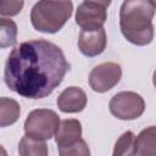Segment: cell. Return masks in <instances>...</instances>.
I'll return each mask as SVG.
<instances>
[{
	"label": "cell",
	"instance_id": "cell-1",
	"mask_svg": "<svg viewBox=\"0 0 156 156\" xmlns=\"http://www.w3.org/2000/svg\"><path fill=\"white\" fill-rule=\"evenodd\" d=\"M69 71L62 50L45 39L23 41L10 52L4 69L7 88L27 99L50 95Z\"/></svg>",
	"mask_w": 156,
	"mask_h": 156
},
{
	"label": "cell",
	"instance_id": "cell-2",
	"mask_svg": "<svg viewBox=\"0 0 156 156\" xmlns=\"http://www.w3.org/2000/svg\"><path fill=\"white\" fill-rule=\"evenodd\" d=\"M155 7L149 0H124L119 9V28L123 37L138 46L154 39L152 18Z\"/></svg>",
	"mask_w": 156,
	"mask_h": 156
},
{
	"label": "cell",
	"instance_id": "cell-3",
	"mask_svg": "<svg viewBox=\"0 0 156 156\" xmlns=\"http://www.w3.org/2000/svg\"><path fill=\"white\" fill-rule=\"evenodd\" d=\"M72 12L71 0H39L30 10V22L35 30L52 34L66 24Z\"/></svg>",
	"mask_w": 156,
	"mask_h": 156
},
{
	"label": "cell",
	"instance_id": "cell-4",
	"mask_svg": "<svg viewBox=\"0 0 156 156\" xmlns=\"http://www.w3.org/2000/svg\"><path fill=\"white\" fill-rule=\"evenodd\" d=\"M60 126V117L54 110L37 108L29 112L24 121V132L28 135L48 140L51 139Z\"/></svg>",
	"mask_w": 156,
	"mask_h": 156
},
{
	"label": "cell",
	"instance_id": "cell-5",
	"mask_svg": "<svg viewBox=\"0 0 156 156\" xmlns=\"http://www.w3.org/2000/svg\"><path fill=\"white\" fill-rule=\"evenodd\" d=\"M108 108L116 118L130 121L139 118L144 113L145 101L134 91H121L111 98Z\"/></svg>",
	"mask_w": 156,
	"mask_h": 156
},
{
	"label": "cell",
	"instance_id": "cell-6",
	"mask_svg": "<svg viewBox=\"0 0 156 156\" xmlns=\"http://www.w3.org/2000/svg\"><path fill=\"white\" fill-rule=\"evenodd\" d=\"M122 77V68L116 62H104L95 66L89 73V85L96 93L112 89Z\"/></svg>",
	"mask_w": 156,
	"mask_h": 156
},
{
	"label": "cell",
	"instance_id": "cell-7",
	"mask_svg": "<svg viewBox=\"0 0 156 156\" xmlns=\"http://www.w3.org/2000/svg\"><path fill=\"white\" fill-rule=\"evenodd\" d=\"M107 20L106 7L83 1L76 11V23L82 28V30H95L102 28Z\"/></svg>",
	"mask_w": 156,
	"mask_h": 156
},
{
	"label": "cell",
	"instance_id": "cell-8",
	"mask_svg": "<svg viewBox=\"0 0 156 156\" xmlns=\"http://www.w3.org/2000/svg\"><path fill=\"white\" fill-rule=\"evenodd\" d=\"M107 44V37L104 28L95 30H82L78 39L80 52L88 57H94L104 52Z\"/></svg>",
	"mask_w": 156,
	"mask_h": 156
},
{
	"label": "cell",
	"instance_id": "cell-9",
	"mask_svg": "<svg viewBox=\"0 0 156 156\" xmlns=\"http://www.w3.org/2000/svg\"><path fill=\"white\" fill-rule=\"evenodd\" d=\"M87 101V94L83 89L78 87H68L58 95L56 104L60 111L65 113H77L85 108Z\"/></svg>",
	"mask_w": 156,
	"mask_h": 156
},
{
	"label": "cell",
	"instance_id": "cell-10",
	"mask_svg": "<svg viewBox=\"0 0 156 156\" xmlns=\"http://www.w3.org/2000/svg\"><path fill=\"white\" fill-rule=\"evenodd\" d=\"M82 136V124L78 119L69 118L60 122L57 132L55 134V141L57 147H67L78 141Z\"/></svg>",
	"mask_w": 156,
	"mask_h": 156
},
{
	"label": "cell",
	"instance_id": "cell-11",
	"mask_svg": "<svg viewBox=\"0 0 156 156\" xmlns=\"http://www.w3.org/2000/svg\"><path fill=\"white\" fill-rule=\"evenodd\" d=\"M134 155L156 156V126L143 129L134 141Z\"/></svg>",
	"mask_w": 156,
	"mask_h": 156
},
{
	"label": "cell",
	"instance_id": "cell-12",
	"mask_svg": "<svg viewBox=\"0 0 156 156\" xmlns=\"http://www.w3.org/2000/svg\"><path fill=\"white\" fill-rule=\"evenodd\" d=\"M18 154L21 156H46L48 146L45 140L26 134L20 141Z\"/></svg>",
	"mask_w": 156,
	"mask_h": 156
},
{
	"label": "cell",
	"instance_id": "cell-13",
	"mask_svg": "<svg viewBox=\"0 0 156 156\" xmlns=\"http://www.w3.org/2000/svg\"><path fill=\"white\" fill-rule=\"evenodd\" d=\"M21 113L20 104L11 98L0 99V126L2 128L17 122Z\"/></svg>",
	"mask_w": 156,
	"mask_h": 156
},
{
	"label": "cell",
	"instance_id": "cell-14",
	"mask_svg": "<svg viewBox=\"0 0 156 156\" xmlns=\"http://www.w3.org/2000/svg\"><path fill=\"white\" fill-rule=\"evenodd\" d=\"M17 38V26L12 20L1 17L0 21V46L7 48L16 43Z\"/></svg>",
	"mask_w": 156,
	"mask_h": 156
},
{
	"label": "cell",
	"instance_id": "cell-15",
	"mask_svg": "<svg viewBox=\"0 0 156 156\" xmlns=\"http://www.w3.org/2000/svg\"><path fill=\"white\" fill-rule=\"evenodd\" d=\"M134 141L135 135L133 132H124L115 144L113 156H124V155H134Z\"/></svg>",
	"mask_w": 156,
	"mask_h": 156
},
{
	"label": "cell",
	"instance_id": "cell-16",
	"mask_svg": "<svg viewBox=\"0 0 156 156\" xmlns=\"http://www.w3.org/2000/svg\"><path fill=\"white\" fill-rule=\"evenodd\" d=\"M58 154L61 156H78V155H80V156H88L90 154V151H89V147H88L85 140L80 138L78 141H76L71 146L58 149Z\"/></svg>",
	"mask_w": 156,
	"mask_h": 156
},
{
	"label": "cell",
	"instance_id": "cell-17",
	"mask_svg": "<svg viewBox=\"0 0 156 156\" xmlns=\"http://www.w3.org/2000/svg\"><path fill=\"white\" fill-rule=\"evenodd\" d=\"M24 5V0H1L0 1V13L5 16H16L18 15Z\"/></svg>",
	"mask_w": 156,
	"mask_h": 156
},
{
	"label": "cell",
	"instance_id": "cell-18",
	"mask_svg": "<svg viewBox=\"0 0 156 156\" xmlns=\"http://www.w3.org/2000/svg\"><path fill=\"white\" fill-rule=\"evenodd\" d=\"M84 1H88V2H94V4H98V5H101V6H104V7H108L110 6V4H111V1L112 0H84Z\"/></svg>",
	"mask_w": 156,
	"mask_h": 156
},
{
	"label": "cell",
	"instance_id": "cell-19",
	"mask_svg": "<svg viewBox=\"0 0 156 156\" xmlns=\"http://www.w3.org/2000/svg\"><path fill=\"white\" fill-rule=\"evenodd\" d=\"M152 83H154V85L156 88V69L154 71V74H152Z\"/></svg>",
	"mask_w": 156,
	"mask_h": 156
},
{
	"label": "cell",
	"instance_id": "cell-20",
	"mask_svg": "<svg viewBox=\"0 0 156 156\" xmlns=\"http://www.w3.org/2000/svg\"><path fill=\"white\" fill-rule=\"evenodd\" d=\"M149 1H150V4L156 9V0H149Z\"/></svg>",
	"mask_w": 156,
	"mask_h": 156
}]
</instances>
